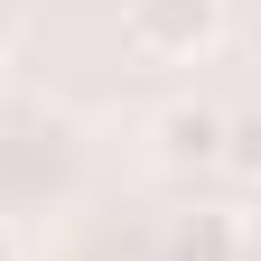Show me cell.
<instances>
[{
    "label": "cell",
    "instance_id": "3957f363",
    "mask_svg": "<svg viewBox=\"0 0 261 261\" xmlns=\"http://www.w3.org/2000/svg\"><path fill=\"white\" fill-rule=\"evenodd\" d=\"M159 261H243V224L215 215V205H196V215H177L168 233H159Z\"/></svg>",
    "mask_w": 261,
    "mask_h": 261
},
{
    "label": "cell",
    "instance_id": "277c9868",
    "mask_svg": "<svg viewBox=\"0 0 261 261\" xmlns=\"http://www.w3.org/2000/svg\"><path fill=\"white\" fill-rule=\"evenodd\" d=\"M224 177L261 187V112H224Z\"/></svg>",
    "mask_w": 261,
    "mask_h": 261
},
{
    "label": "cell",
    "instance_id": "5b68a950",
    "mask_svg": "<svg viewBox=\"0 0 261 261\" xmlns=\"http://www.w3.org/2000/svg\"><path fill=\"white\" fill-rule=\"evenodd\" d=\"M0 261H19V252H10V233H0Z\"/></svg>",
    "mask_w": 261,
    "mask_h": 261
},
{
    "label": "cell",
    "instance_id": "6da1fadb",
    "mask_svg": "<svg viewBox=\"0 0 261 261\" xmlns=\"http://www.w3.org/2000/svg\"><path fill=\"white\" fill-rule=\"evenodd\" d=\"M121 28H130V47H140V56L187 65V56H205V47L224 38V0H130Z\"/></svg>",
    "mask_w": 261,
    "mask_h": 261
},
{
    "label": "cell",
    "instance_id": "7a4b0ae2",
    "mask_svg": "<svg viewBox=\"0 0 261 261\" xmlns=\"http://www.w3.org/2000/svg\"><path fill=\"white\" fill-rule=\"evenodd\" d=\"M149 159L168 177H196V168H224V112L215 103H168L149 121Z\"/></svg>",
    "mask_w": 261,
    "mask_h": 261
}]
</instances>
